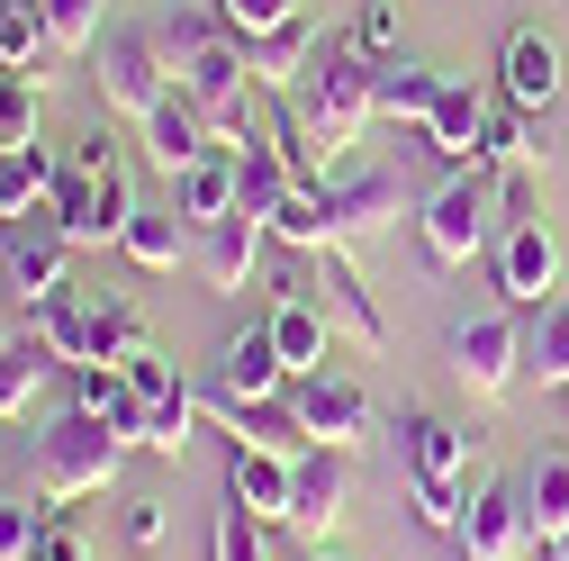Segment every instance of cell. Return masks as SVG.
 Returning a JSON list of instances; mask_svg holds the SVG:
<instances>
[{"mask_svg": "<svg viewBox=\"0 0 569 561\" xmlns=\"http://www.w3.org/2000/svg\"><path fill=\"white\" fill-rule=\"evenodd\" d=\"M352 46H362L371 63H389V55L407 46V10H398V0H362V19H352Z\"/></svg>", "mask_w": 569, "mask_h": 561, "instance_id": "obj_39", "label": "cell"}, {"mask_svg": "<svg viewBox=\"0 0 569 561\" xmlns=\"http://www.w3.org/2000/svg\"><path fill=\"white\" fill-rule=\"evenodd\" d=\"M317 199H326V236H335V245H352V236H380V227H398L407 208H416V190H407L398 173H352V181H317Z\"/></svg>", "mask_w": 569, "mask_h": 561, "instance_id": "obj_12", "label": "cell"}, {"mask_svg": "<svg viewBox=\"0 0 569 561\" xmlns=\"http://www.w3.org/2000/svg\"><path fill=\"white\" fill-rule=\"evenodd\" d=\"M452 381H461L470 398H488V407L525 381V335H516L507 308H488V317H461V326H452Z\"/></svg>", "mask_w": 569, "mask_h": 561, "instance_id": "obj_7", "label": "cell"}, {"mask_svg": "<svg viewBox=\"0 0 569 561\" xmlns=\"http://www.w3.org/2000/svg\"><path fill=\"white\" fill-rule=\"evenodd\" d=\"M290 19H299V0H218V28H236V37H271Z\"/></svg>", "mask_w": 569, "mask_h": 561, "instance_id": "obj_42", "label": "cell"}, {"mask_svg": "<svg viewBox=\"0 0 569 561\" xmlns=\"http://www.w3.org/2000/svg\"><path fill=\"white\" fill-rule=\"evenodd\" d=\"M290 363H280V344H271V326H253V335H236L227 354H218V372H208V390L199 398H290Z\"/></svg>", "mask_w": 569, "mask_h": 561, "instance_id": "obj_14", "label": "cell"}, {"mask_svg": "<svg viewBox=\"0 0 569 561\" xmlns=\"http://www.w3.org/2000/svg\"><path fill=\"white\" fill-rule=\"evenodd\" d=\"M371 118H380V63L352 46V37H326L317 63H308V82L290 91V118H280V146H290L299 181L326 173V164H335Z\"/></svg>", "mask_w": 569, "mask_h": 561, "instance_id": "obj_1", "label": "cell"}, {"mask_svg": "<svg viewBox=\"0 0 569 561\" xmlns=\"http://www.w3.org/2000/svg\"><path fill=\"white\" fill-rule=\"evenodd\" d=\"M37 55H54L46 46V0H0V73L37 82Z\"/></svg>", "mask_w": 569, "mask_h": 561, "instance_id": "obj_34", "label": "cell"}, {"mask_svg": "<svg viewBox=\"0 0 569 561\" xmlns=\"http://www.w3.org/2000/svg\"><path fill=\"white\" fill-rule=\"evenodd\" d=\"M54 173H63V164H54L46 146H19V155H0V227H10V218H28V208L54 190Z\"/></svg>", "mask_w": 569, "mask_h": 561, "instance_id": "obj_32", "label": "cell"}, {"mask_svg": "<svg viewBox=\"0 0 569 561\" xmlns=\"http://www.w3.org/2000/svg\"><path fill=\"white\" fill-rule=\"evenodd\" d=\"M37 109H46V82H28V73H10V82H0V155L37 146Z\"/></svg>", "mask_w": 569, "mask_h": 561, "instance_id": "obj_37", "label": "cell"}, {"mask_svg": "<svg viewBox=\"0 0 569 561\" xmlns=\"http://www.w3.org/2000/svg\"><path fill=\"white\" fill-rule=\"evenodd\" d=\"M172 91H181V82H172V63H163V37L118 28V37L100 46V109H109V118H136V127H146Z\"/></svg>", "mask_w": 569, "mask_h": 561, "instance_id": "obj_6", "label": "cell"}, {"mask_svg": "<svg viewBox=\"0 0 569 561\" xmlns=\"http://www.w3.org/2000/svg\"><path fill=\"white\" fill-rule=\"evenodd\" d=\"M172 208H181L190 227L236 218V208H244V173H236V155H199L190 173H172Z\"/></svg>", "mask_w": 569, "mask_h": 561, "instance_id": "obj_20", "label": "cell"}, {"mask_svg": "<svg viewBox=\"0 0 569 561\" xmlns=\"http://www.w3.org/2000/svg\"><path fill=\"white\" fill-rule=\"evenodd\" d=\"M290 407H299L308 444H335V453H362L371 444V398H362V381H343V372H299Z\"/></svg>", "mask_w": 569, "mask_h": 561, "instance_id": "obj_9", "label": "cell"}, {"mask_svg": "<svg viewBox=\"0 0 569 561\" xmlns=\"http://www.w3.org/2000/svg\"><path fill=\"white\" fill-rule=\"evenodd\" d=\"M37 561H91V534H82L73 516H46V534H37Z\"/></svg>", "mask_w": 569, "mask_h": 561, "instance_id": "obj_45", "label": "cell"}, {"mask_svg": "<svg viewBox=\"0 0 569 561\" xmlns=\"http://www.w3.org/2000/svg\"><path fill=\"white\" fill-rule=\"evenodd\" d=\"M542 155H551V118H542V109H516V100H507V109L488 100V164L533 173Z\"/></svg>", "mask_w": 569, "mask_h": 561, "instance_id": "obj_25", "label": "cell"}, {"mask_svg": "<svg viewBox=\"0 0 569 561\" xmlns=\"http://www.w3.org/2000/svg\"><path fill=\"white\" fill-rule=\"evenodd\" d=\"M190 426H199V390H172V398L146 407V435H136V444L163 453V462H181V453H190Z\"/></svg>", "mask_w": 569, "mask_h": 561, "instance_id": "obj_35", "label": "cell"}, {"mask_svg": "<svg viewBox=\"0 0 569 561\" xmlns=\"http://www.w3.org/2000/svg\"><path fill=\"white\" fill-rule=\"evenodd\" d=\"M271 344H280V363H290V372H326V344H335V326H326V308L299 291V299H280L271 317Z\"/></svg>", "mask_w": 569, "mask_h": 561, "instance_id": "obj_24", "label": "cell"}, {"mask_svg": "<svg viewBox=\"0 0 569 561\" xmlns=\"http://www.w3.org/2000/svg\"><path fill=\"white\" fill-rule=\"evenodd\" d=\"M262 236H271V218H253V208H236V218H218V227H199V236H190L199 280H208V291H244V280H253V254H262Z\"/></svg>", "mask_w": 569, "mask_h": 561, "instance_id": "obj_16", "label": "cell"}, {"mask_svg": "<svg viewBox=\"0 0 569 561\" xmlns=\"http://www.w3.org/2000/svg\"><path fill=\"white\" fill-rule=\"evenodd\" d=\"M308 561H343V552H335V543H308Z\"/></svg>", "mask_w": 569, "mask_h": 561, "instance_id": "obj_49", "label": "cell"}, {"mask_svg": "<svg viewBox=\"0 0 569 561\" xmlns=\"http://www.w3.org/2000/svg\"><path fill=\"white\" fill-rule=\"evenodd\" d=\"M146 155H154L163 173H190L199 155H218V136H208V109H199L190 91H172V100L146 118Z\"/></svg>", "mask_w": 569, "mask_h": 561, "instance_id": "obj_22", "label": "cell"}, {"mask_svg": "<svg viewBox=\"0 0 569 561\" xmlns=\"http://www.w3.org/2000/svg\"><path fill=\"white\" fill-rule=\"evenodd\" d=\"M443 100V73H425V63H380V118L398 127H425Z\"/></svg>", "mask_w": 569, "mask_h": 561, "instance_id": "obj_33", "label": "cell"}, {"mask_svg": "<svg viewBox=\"0 0 569 561\" xmlns=\"http://www.w3.org/2000/svg\"><path fill=\"white\" fill-rule=\"evenodd\" d=\"M525 516H533V543L569 534V453H533V471H525Z\"/></svg>", "mask_w": 569, "mask_h": 561, "instance_id": "obj_31", "label": "cell"}, {"mask_svg": "<svg viewBox=\"0 0 569 561\" xmlns=\"http://www.w3.org/2000/svg\"><path fill=\"white\" fill-rule=\"evenodd\" d=\"M497 291H507V308H551V291H560V236L542 218H507V227H497Z\"/></svg>", "mask_w": 569, "mask_h": 561, "instance_id": "obj_10", "label": "cell"}, {"mask_svg": "<svg viewBox=\"0 0 569 561\" xmlns=\"http://www.w3.org/2000/svg\"><path fill=\"white\" fill-rule=\"evenodd\" d=\"M542 561H569V534H551V543H542Z\"/></svg>", "mask_w": 569, "mask_h": 561, "instance_id": "obj_48", "label": "cell"}, {"mask_svg": "<svg viewBox=\"0 0 569 561\" xmlns=\"http://www.w3.org/2000/svg\"><path fill=\"white\" fill-rule=\"evenodd\" d=\"M46 372H54V354H46L37 335H10V344H0V426H19V416L37 407Z\"/></svg>", "mask_w": 569, "mask_h": 561, "instance_id": "obj_26", "label": "cell"}, {"mask_svg": "<svg viewBox=\"0 0 569 561\" xmlns=\"http://www.w3.org/2000/svg\"><path fill=\"white\" fill-rule=\"evenodd\" d=\"M236 173H244V208H253V218H271V208L299 190V164H290V146H280V136L244 146V155H236Z\"/></svg>", "mask_w": 569, "mask_h": 561, "instance_id": "obj_30", "label": "cell"}, {"mask_svg": "<svg viewBox=\"0 0 569 561\" xmlns=\"http://www.w3.org/2000/svg\"><path fill=\"white\" fill-rule=\"evenodd\" d=\"M199 407H218L236 444H262V453H290V462L308 453V426H299V407H290V398H199Z\"/></svg>", "mask_w": 569, "mask_h": 561, "instance_id": "obj_19", "label": "cell"}, {"mask_svg": "<svg viewBox=\"0 0 569 561\" xmlns=\"http://www.w3.org/2000/svg\"><path fill=\"white\" fill-rule=\"evenodd\" d=\"M452 543H461V561H525V552H533L525 489L479 480V489H470V508H461V525H452Z\"/></svg>", "mask_w": 569, "mask_h": 561, "instance_id": "obj_11", "label": "cell"}, {"mask_svg": "<svg viewBox=\"0 0 569 561\" xmlns=\"http://www.w3.org/2000/svg\"><path fill=\"white\" fill-rule=\"evenodd\" d=\"M497 218H507V181L479 173V164H461L435 199L416 208V245H425V263H435V272H461V263L497 236Z\"/></svg>", "mask_w": 569, "mask_h": 561, "instance_id": "obj_5", "label": "cell"}, {"mask_svg": "<svg viewBox=\"0 0 569 561\" xmlns=\"http://www.w3.org/2000/svg\"><path fill=\"white\" fill-rule=\"evenodd\" d=\"M218 561H271L262 516H253V508H236V499H227V516H218Z\"/></svg>", "mask_w": 569, "mask_h": 561, "instance_id": "obj_43", "label": "cell"}, {"mask_svg": "<svg viewBox=\"0 0 569 561\" xmlns=\"http://www.w3.org/2000/svg\"><path fill=\"white\" fill-rule=\"evenodd\" d=\"M136 344H146V317H136L127 299H109V308H91V363H127Z\"/></svg>", "mask_w": 569, "mask_h": 561, "instance_id": "obj_38", "label": "cell"}, {"mask_svg": "<svg viewBox=\"0 0 569 561\" xmlns=\"http://www.w3.org/2000/svg\"><path fill=\"white\" fill-rule=\"evenodd\" d=\"M28 335L46 344L63 372H82V363H91V308H82L73 291H63V299H46V308H28Z\"/></svg>", "mask_w": 569, "mask_h": 561, "instance_id": "obj_27", "label": "cell"}, {"mask_svg": "<svg viewBox=\"0 0 569 561\" xmlns=\"http://www.w3.org/2000/svg\"><path fill=\"white\" fill-rule=\"evenodd\" d=\"M343 508H352V453L308 444V453H299V480H290V525H299L308 543H326V534L343 525Z\"/></svg>", "mask_w": 569, "mask_h": 561, "instance_id": "obj_13", "label": "cell"}, {"mask_svg": "<svg viewBox=\"0 0 569 561\" xmlns=\"http://www.w3.org/2000/svg\"><path fill=\"white\" fill-rule=\"evenodd\" d=\"M0 280H10L19 308H46V299L73 291V245H63L54 227L46 236H10V245H0Z\"/></svg>", "mask_w": 569, "mask_h": 561, "instance_id": "obj_15", "label": "cell"}, {"mask_svg": "<svg viewBox=\"0 0 569 561\" xmlns=\"http://www.w3.org/2000/svg\"><path fill=\"white\" fill-rule=\"evenodd\" d=\"M317 28L308 19H290V28H271V37H244V63H253V82L262 91H280V100H290L299 82H308V63H317Z\"/></svg>", "mask_w": 569, "mask_h": 561, "instance_id": "obj_23", "label": "cell"}, {"mask_svg": "<svg viewBox=\"0 0 569 561\" xmlns=\"http://www.w3.org/2000/svg\"><path fill=\"white\" fill-rule=\"evenodd\" d=\"M100 37V0H46V46L54 55H82Z\"/></svg>", "mask_w": 569, "mask_h": 561, "instance_id": "obj_40", "label": "cell"}, {"mask_svg": "<svg viewBox=\"0 0 569 561\" xmlns=\"http://www.w3.org/2000/svg\"><path fill=\"white\" fill-rule=\"evenodd\" d=\"M127 543H136V552L163 543V499H136V508H127Z\"/></svg>", "mask_w": 569, "mask_h": 561, "instance_id": "obj_46", "label": "cell"}, {"mask_svg": "<svg viewBox=\"0 0 569 561\" xmlns=\"http://www.w3.org/2000/svg\"><path fill=\"white\" fill-rule=\"evenodd\" d=\"M290 480H299V462H290V453L236 444V462H227V499H236V508H253L262 525H290Z\"/></svg>", "mask_w": 569, "mask_h": 561, "instance_id": "obj_18", "label": "cell"}, {"mask_svg": "<svg viewBox=\"0 0 569 561\" xmlns=\"http://www.w3.org/2000/svg\"><path fill=\"white\" fill-rule=\"evenodd\" d=\"M525 372H542L551 390H569V299H551L542 326L525 335Z\"/></svg>", "mask_w": 569, "mask_h": 561, "instance_id": "obj_36", "label": "cell"}, {"mask_svg": "<svg viewBox=\"0 0 569 561\" xmlns=\"http://www.w3.org/2000/svg\"><path fill=\"white\" fill-rule=\"evenodd\" d=\"M163 63H172V82H181V91L208 109V136H218V155L262 146V136H253V109H244V91H253V63H244V37H236V28L172 19V28H163Z\"/></svg>", "mask_w": 569, "mask_h": 561, "instance_id": "obj_2", "label": "cell"}, {"mask_svg": "<svg viewBox=\"0 0 569 561\" xmlns=\"http://www.w3.org/2000/svg\"><path fill=\"white\" fill-rule=\"evenodd\" d=\"M497 82H507L516 109H551L560 100V37L551 28H516L507 55H497Z\"/></svg>", "mask_w": 569, "mask_h": 561, "instance_id": "obj_17", "label": "cell"}, {"mask_svg": "<svg viewBox=\"0 0 569 561\" xmlns=\"http://www.w3.org/2000/svg\"><path fill=\"white\" fill-rule=\"evenodd\" d=\"M118 372H127V381H136V398H146V407H154V398H172V390H181V363H172V354H163V344H136V354H127V363H118Z\"/></svg>", "mask_w": 569, "mask_h": 561, "instance_id": "obj_41", "label": "cell"}, {"mask_svg": "<svg viewBox=\"0 0 569 561\" xmlns=\"http://www.w3.org/2000/svg\"><path fill=\"white\" fill-rule=\"evenodd\" d=\"M136 272H181L190 263V236H181V208H136V227L118 236Z\"/></svg>", "mask_w": 569, "mask_h": 561, "instance_id": "obj_29", "label": "cell"}, {"mask_svg": "<svg viewBox=\"0 0 569 561\" xmlns=\"http://www.w3.org/2000/svg\"><path fill=\"white\" fill-rule=\"evenodd\" d=\"M46 199H54V236H63V245H118L109 218H100V181H91V173H54Z\"/></svg>", "mask_w": 569, "mask_h": 561, "instance_id": "obj_28", "label": "cell"}, {"mask_svg": "<svg viewBox=\"0 0 569 561\" xmlns=\"http://www.w3.org/2000/svg\"><path fill=\"white\" fill-rule=\"evenodd\" d=\"M425 146H435L443 164H479V155H488V100H479L470 82H443L435 118H425Z\"/></svg>", "mask_w": 569, "mask_h": 561, "instance_id": "obj_21", "label": "cell"}, {"mask_svg": "<svg viewBox=\"0 0 569 561\" xmlns=\"http://www.w3.org/2000/svg\"><path fill=\"white\" fill-rule=\"evenodd\" d=\"M308 299L326 308V326H335L343 344H362V354H380V344H389V326H380V308H371V280L352 272V254H343V245L308 254Z\"/></svg>", "mask_w": 569, "mask_h": 561, "instance_id": "obj_8", "label": "cell"}, {"mask_svg": "<svg viewBox=\"0 0 569 561\" xmlns=\"http://www.w3.org/2000/svg\"><path fill=\"white\" fill-rule=\"evenodd\" d=\"M37 534H46V516H37V508L0 499V561H37Z\"/></svg>", "mask_w": 569, "mask_h": 561, "instance_id": "obj_44", "label": "cell"}, {"mask_svg": "<svg viewBox=\"0 0 569 561\" xmlns=\"http://www.w3.org/2000/svg\"><path fill=\"white\" fill-rule=\"evenodd\" d=\"M73 173H118V146H109V127H91L82 146H73Z\"/></svg>", "mask_w": 569, "mask_h": 561, "instance_id": "obj_47", "label": "cell"}, {"mask_svg": "<svg viewBox=\"0 0 569 561\" xmlns=\"http://www.w3.org/2000/svg\"><path fill=\"white\" fill-rule=\"evenodd\" d=\"M118 462H127V435L109 426V416H82V407L28 444V480H37L46 508H73V499H91V489H109Z\"/></svg>", "mask_w": 569, "mask_h": 561, "instance_id": "obj_4", "label": "cell"}, {"mask_svg": "<svg viewBox=\"0 0 569 561\" xmlns=\"http://www.w3.org/2000/svg\"><path fill=\"white\" fill-rule=\"evenodd\" d=\"M479 480H488V471H470V435L452 426V416L407 407V499H416V525L452 534Z\"/></svg>", "mask_w": 569, "mask_h": 561, "instance_id": "obj_3", "label": "cell"}]
</instances>
